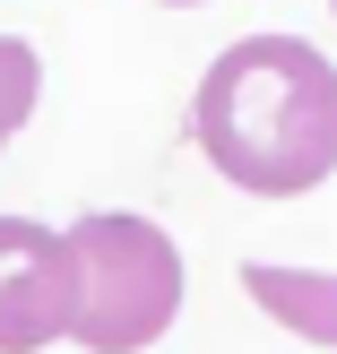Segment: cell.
I'll list each match as a JSON object with an SVG mask.
<instances>
[{
	"mask_svg": "<svg viewBox=\"0 0 337 354\" xmlns=\"http://www.w3.org/2000/svg\"><path fill=\"white\" fill-rule=\"evenodd\" d=\"M69 251H78V320H69V337L86 354H138L173 328V311H182V251H173L165 225L104 207V216L69 225Z\"/></svg>",
	"mask_w": 337,
	"mask_h": 354,
	"instance_id": "obj_2",
	"label": "cell"
},
{
	"mask_svg": "<svg viewBox=\"0 0 337 354\" xmlns=\"http://www.w3.org/2000/svg\"><path fill=\"white\" fill-rule=\"evenodd\" d=\"M78 320V251L35 216H0V354H35Z\"/></svg>",
	"mask_w": 337,
	"mask_h": 354,
	"instance_id": "obj_3",
	"label": "cell"
},
{
	"mask_svg": "<svg viewBox=\"0 0 337 354\" xmlns=\"http://www.w3.org/2000/svg\"><path fill=\"white\" fill-rule=\"evenodd\" d=\"M242 294H251L268 320H286L294 337L337 346V277H320V268H277V259H251V268H242Z\"/></svg>",
	"mask_w": 337,
	"mask_h": 354,
	"instance_id": "obj_4",
	"label": "cell"
},
{
	"mask_svg": "<svg viewBox=\"0 0 337 354\" xmlns=\"http://www.w3.org/2000/svg\"><path fill=\"white\" fill-rule=\"evenodd\" d=\"M190 138L251 199L320 190L337 173V69L303 35H242L208 61Z\"/></svg>",
	"mask_w": 337,
	"mask_h": 354,
	"instance_id": "obj_1",
	"label": "cell"
},
{
	"mask_svg": "<svg viewBox=\"0 0 337 354\" xmlns=\"http://www.w3.org/2000/svg\"><path fill=\"white\" fill-rule=\"evenodd\" d=\"M329 9H337V0H329Z\"/></svg>",
	"mask_w": 337,
	"mask_h": 354,
	"instance_id": "obj_6",
	"label": "cell"
},
{
	"mask_svg": "<svg viewBox=\"0 0 337 354\" xmlns=\"http://www.w3.org/2000/svg\"><path fill=\"white\" fill-rule=\"evenodd\" d=\"M35 86H44V61H35V44L0 35V147H9V138H17V121L35 113Z\"/></svg>",
	"mask_w": 337,
	"mask_h": 354,
	"instance_id": "obj_5",
	"label": "cell"
}]
</instances>
